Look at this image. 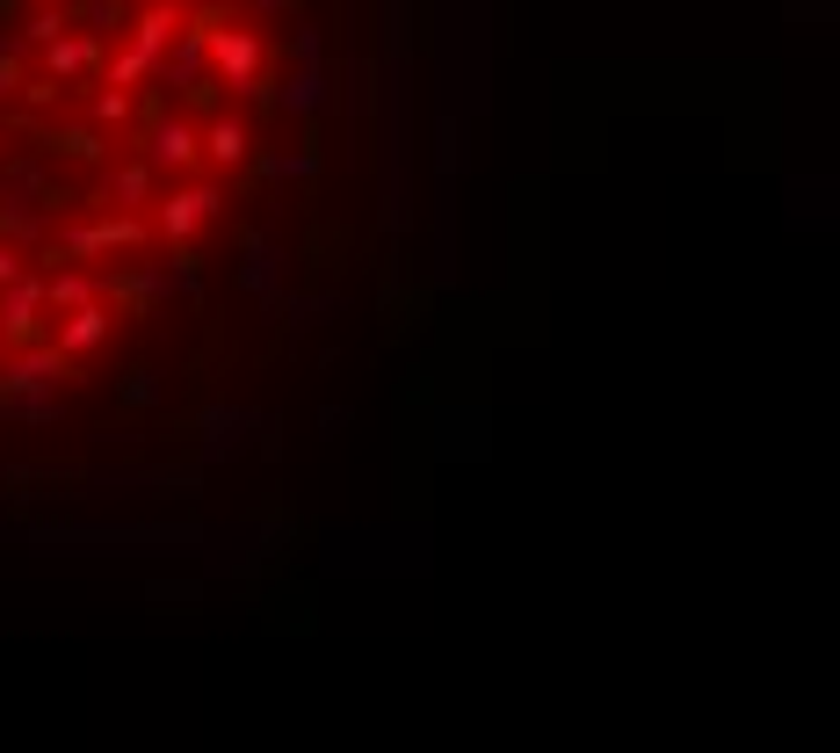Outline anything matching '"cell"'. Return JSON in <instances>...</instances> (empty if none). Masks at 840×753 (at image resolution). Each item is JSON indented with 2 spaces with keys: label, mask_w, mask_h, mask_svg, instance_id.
<instances>
[{
  "label": "cell",
  "mask_w": 840,
  "mask_h": 753,
  "mask_svg": "<svg viewBox=\"0 0 840 753\" xmlns=\"http://www.w3.org/2000/svg\"><path fill=\"white\" fill-rule=\"evenodd\" d=\"M196 218H210V196H203V189H196V196H174V203H167V232H189Z\"/></svg>",
  "instance_id": "6da1fadb"
},
{
  "label": "cell",
  "mask_w": 840,
  "mask_h": 753,
  "mask_svg": "<svg viewBox=\"0 0 840 753\" xmlns=\"http://www.w3.org/2000/svg\"><path fill=\"white\" fill-rule=\"evenodd\" d=\"M160 160H196V131H182V124L160 131Z\"/></svg>",
  "instance_id": "7a4b0ae2"
}]
</instances>
